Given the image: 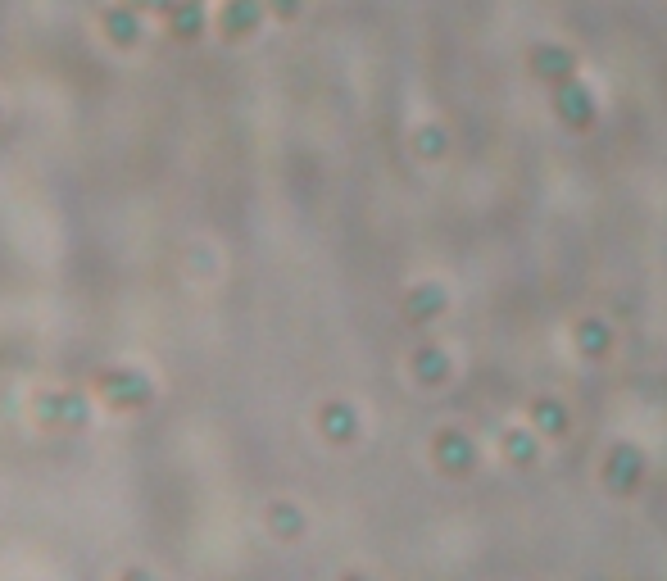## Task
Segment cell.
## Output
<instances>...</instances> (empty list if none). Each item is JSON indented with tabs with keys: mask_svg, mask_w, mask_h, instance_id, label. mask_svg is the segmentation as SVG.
<instances>
[{
	"mask_svg": "<svg viewBox=\"0 0 667 581\" xmlns=\"http://www.w3.org/2000/svg\"><path fill=\"white\" fill-rule=\"evenodd\" d=\"M645 473H649V459L640 445H613V450L604 454V486H609L613 495H636Z\"/></svg>",
	"mask_w": 667,
	"mask_h": 581,
	"instance_id": "obj_1",
	"label": "cell"
},
{
	"mask_svg": "<svg viewBox=\"0 0 667 581\" xmlns=\"http://www.w3.org/2000/svg\"><path fill=\"white\" fill-rule=\"evenodd\" d=\"M554 114H559L568 128L586 132V128H595V119H599V100H595V91L572 78V82H563V87H554Z\"/></svg>",
	"mask_w": 667,
	"mask_h": 581,
	"instance_id": "obj_2",
	"label": "cell"
},
{
	"mask_svg": "<svg viewBox=\"0 0 667 581\" xmlns=\"http://www.w3.org/2000/svg\"><path fill=\"white\" fill-rule=\"evenodd\" d=\"M527 69H531V78L545 82V87H563V82L577 78V55H572L568 46L545 41V46H536L527 55Z\"/></svg>",
	"mask_w": 667,
	"mask_h": 581,
	"instance_id": "obj_3",
	"label": "cell"
},
{
	"mask_svg": "<svg viewBox=\"0 0 667 581\" xmlns=\"http://www.w3.org/2000/svg\"><path fill=\"white\" fill-rule=\"evenodd\" d=\"M432 454H436V463H441L450 477H468L472 468H477V445H472V436H463V432H441L436 436V445H432Z\"/></svg>",
	"mask_w": 667,
	"mask_h": 581,
	"instance_id": "obj_4",
	"label": "cell"
},
{
	"mask_svg": "<svg viewBox=\"0 0 667 581\" xmlns=\"http://www.w3.org/2000/svg\"><path fill=\"white\" fill-rule=\"evenodd\" d=\"M531 427H536L540 436H554V441H559V436H568V427H572L568 404L550 400V395H545V400H531Z\"/></svg>",
	"mask_w": 667,
	"mask_h": 581,
	"instance_id": "obj_5",
	"label": "cell"
},
{
	"mask_svg": "<svg viewBox=\"0 0 667 581\" xmlns=\"http://www.w3.org/2000/svg\"><path fill=\"white\" fill-rule=\"evenodd\" d=\"M540 441L545 436L536 432V427H513V432H504V459L518 463V468H531V463L540 459Z\"/></svg>",
	"mask_w": 667,
	"mask_h": 581,
	"instance_id": "obj_6",
	"label": "cell"
},
{
	"mask_svg": "<svg viewBox=\"0 0 667 581\" xmlns=\"http://www.w3.org/2000/svg\"><path fill=\"white\" fill-rule=\"evenodd\" d=\"M577 350L586 359H604L613 350V327L604 318H581L577 323Z\"/></svg>",
	"mask_w": 667,
	"mask_h": 581,
	"instance_id": "obj_7",
	"label": "cell"
},
{
	"mask_svg": "<svg viewBox=\"0 0 667 581\" xmlns=\"http://www.w3.org/2000/svg\"><path fill=\"white\" fill-rule=\"evenodd\" d=\"M413 373H418L422 386H441L450 377V355H445L441 345H422L418 355H413Z\"/></svg>",
	"mask_w": 667,
	"mask_h": 581,
	"instance_id": "obj_8",
	"label": "cell"
},
{
	"mask_svg": "<svg viewBox=\"0 0 667 581\" xmlns=\"http://www.w3.org/2000/svg\"><path fill=\"white\" fill-rule=\"evenodd\" d=\"M445 305H450V300H445V291H441V286H432V282L418 286V291L409 296V314L413 318H436Z\"/></svg>",
	"mask_w": 667,
	"mask_h": 581,
	"instance_id": "obj_9",
	"label": "cell"
},
{
	"mask_svg": "<svg viewBox=\"0 0 667 581\" xmlns=\"http://www.w3.org/2000/svg\"><path fill=\"white\" fill-rule=\"evenodd\" d=\"M413 141H418V155H422V159H441L445 146H450V137H445L441 128H422Z\"/></svg>",
	"mask_w": 667,
	"mask_h": 581,
	"instance_id": "obj_10",
	"label": "cell"
},
{
	"mask_svg": "<svg viewBox=\"0 0 667 581\" xmlns=\"http://www.w3.org/2000/svg\"><path fill=\"white\" fill-rule=\"evenodd\" d=\"M327 427H332V432L341 436V441H350V432H354V414H350V409H332V414H327Z\"/></svg>",
	"mask_w": 667,
	"mask_h": 581,
	"instance_id": "obj_11",
	"label": "cell"
}]
</instances>
